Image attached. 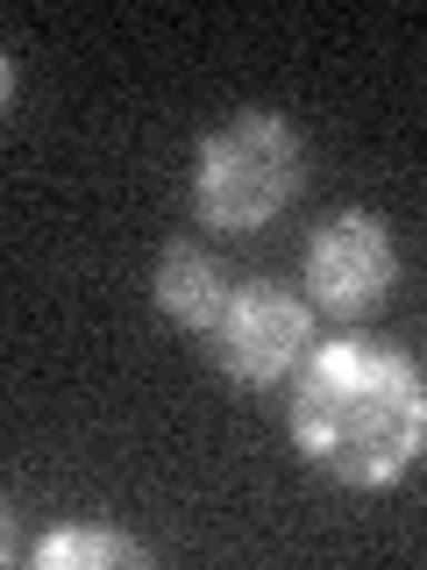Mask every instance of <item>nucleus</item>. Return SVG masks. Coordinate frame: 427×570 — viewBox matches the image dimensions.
I'll return each instance as SVG.
<instances>
[{"label":"nucleus","mask_w":427,"mask_h":570,"mask_svg":"<svg viewBox=\"0 0 427 570\" xmlns=\"http://www.w3.org/2000/svg\"><path fill=\"white\" fill-rule=\"evenodd\" d=\"M292 450L349 492H391L427 450V379L378 335H335L292 379Z\"/></svg>","instance_id":"f257e3e1"},{"label":"nucleus","mask_w":427,"mask_h":570,"mask_svg":"<svg viewBox=\"0 0 427 570\" xmlns=\"http://www.w3.org/2000/svg\"><path fill=\"white\" fill-rule=\"evenodd\" d=\"M307 142L278 107H242L192 150V214L207 228H264L292 207Z\"/></svg>","instance_id":"f03ea898"},{"label":"nucleus","mask_w":427,"mask_h":570,"mask_svg":"<svg viewBox=\"0 0 427 570\" xmlns=\"http://www.w3.org/2000/svg\"><path fill=\"white\" fill-rule=\"evenodd\" d=\"M200 343L228 385L264 392V385L299 379V364L314 356V314L299 293H285L271 278H249V285H228L221 314H214Z\"/></svg>","instance_id":"7ed1b4c3"},{"label":"nucleus","mask_w":427,"mask_h":570,"mask_svg":"<svg viewBox=\"0 0 427 570\" xmlns=\"http://www.w3.org/2000/svg\"><path fill=\"white\" fill-rule=\"evenodd\" d=\"M399 285V249H391L385 214L370 207H335L307 243V293L320 314L335 321H364L378 314Z\"/></svg>","instance_id":"20e7f679"},{"label":"nucleus","mask_w":427,"mask_h":570,"mask_svg":"<svg viewBox=\"0 0 427 570\" xmlns=\"http://www.w3.org/2000/svg\"><path fill=\"white\" fill-rule=\"evenodd\" d=\"M150 299H157V314H165L171 328L207 335L214 314H221V299H228L221 257L200 249V243H165V257H157V272H150Z\"/></svg>","instance_id":"39448f33"},{"label":"nucleus","mask_w":427,"mask_h":570,"mask_svg":"<svg viewBox=\"0 0 427 570\" xmlns=\"http://www.w3.org/2000/svg\"><path fill=\"white\" fill-rule=\"evenodd\" d=\"M36 563L43 570H79V563H93V570H150V549L129 542V534H107V528H58V534L36 542Z\"/></svg>","instance_id":"423d86ee"}]
</instances>
